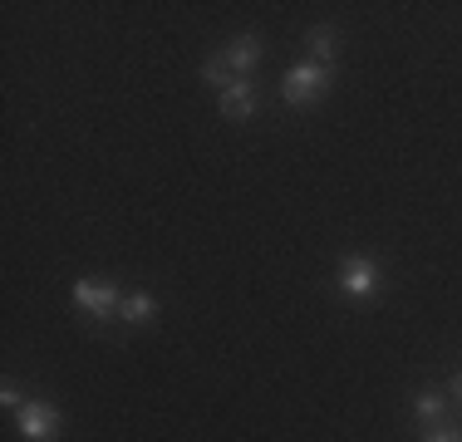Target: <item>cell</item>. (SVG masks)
<instances>
[{"label":"cell","instance_id":"9","mask_svg":"<svg viewBox=\"0 0 462 442\" xmlns=\"http://www.w3.org/2000/svg\"><path fill=\"white\" fill-rule=\"evenodd\" d=\"M413 413H418V423H443V413H448L443 393H418L413 398Z\"/></svg>","mask_w":462,"mask_h":442},{"label":"cell","instance_id":"3","mask_svg":"<svg viewBox=\"0 0 462 442\" xmlns=\"http://www.w3.org/2000/svg\"><path fill=\"white\" fill-rule=\"evenodd\" d=\"M15 418H20V433H25L30 442H54L60 428H64V413L54 403H40V398H30Z\"/></svg>","mask_w":462,"mask_h":442},{"label":"cell","instance_id":"4","mask_svg":"<svg viewBox=\"0 0 462 442\" xmlns=\"http://www.w3.org/2000/svg\"><path fill=\"white\" fill-rule=\"evenodd\" d=\"M74 305L94 319H108V309H118V285L98 281V275H84V281L74 285Z\"/></svg>","mask_w":462,"mask_h":442},{"label":"cell","instance_id":"2","mask_svg":"<svg viewBox=\"0 0 462 442\" xmlns=\"http://www.w3.org/2000/svg\"><path fill=\"white\" fill-rule=\"evenodd\" d=\"M335 285L345 300H374V295L383 290V271L374 256H345L335 271Z\"/></svg>","mask_w":462,"mask_h":442},{"label":"cell","instance_id":"7","mask_svg":"<svg viewBox=\"0 0 462 442\" xmlns=\"http://www.w3.org/2000/svg\"><path fill=\"white\" fill-rule=\"evenodd\" d=\"M310 60H315V64H335V60H339V35H335V25H315V30H310Z\"/></svg>","mask_w":462,"mask_h":442},{"label":"cell","instance_id":"10","mask_svg":"<svg viewBox=\"0 0 462 442\" xmlns=\"http://www.w3.org/2000/svg\"><path fill=\"white\" fill-rule=\"evenodd\" d=\"M202 79H207V84H212V88H226L231 79H236V74H231V69H226V60H222V50H217V54H212V60H202Z\"/></svg>","mask_w":462,"mask_h":442},{"label":"cell","instance_id":"13","mask_svg":"<svg viewBox=\"0 0 462 442\" xmlns=\"http://www.w3.org/2000/svg\"><path fill=\"white\" fill-rule=\"evenodd\" d=\"M453 398H457V403H462V373H457V379H453Z\"/></svg>","mask_w":462,"mask_h":442},{"label":"cell","instance_id":"12","mask_svg":"<svg viewBox=\"0 0 462 442\" xmlns=\"http://www.w3.org/2000/svg\"><path fill=\"white\" fill-rule=\"evenodd\" d=\"M0 403H5V408H15V413H20V408H25V398H20L15 383H5V389H0Z\"/></svg>","mask_w":462,"mask_h":442},{"label":"cell","instance_id":"6","mask_svg":"<svg viewBox=\"0 0 462 442\" xmlns=\"http://www.w3.org/2000/svg\"><path fill=\"white\" fill-rule=\"evenodd\" d=\"M217 108H222L231 124H246V118L256 114V84H251V79H231L222 94H217Z\"/></svg>","mask_w":462,"mask_h":442},{"label":"cell","instance_id":"11","mask_svg":"<svg viewBox=\"0 0 462 442\" xmlns=\"http://www.w3.org/2000/svg\"><path fill=\"white\" fill-rule=\"evenodd\" d=\"M423 442H462V428H448V423H433L423 433Z\"/></svg>","mask_w":462,"mask_h":442},{"label":"cell","instance_id":"5","mask_svg":"<svg viewBox=\"0 0 462 442\" xmlns=\"http://www.w3.org/2000/svg\"><path fill=\"white\" fill-rule=\"evenodd\" d=\"M222 60H226V69L236 74V79H251V69L266 60V40L261 35H236L231 44H222Z\"/></svg>","mask_w":462,"mask_h":442},{"label":"cell","instance_id":"1","mask_svg":"<svg viewBox=\"0 0 462 442\" xmlns=\"http://www.w3.org/2000/svg\"><path fill=\"white\" fill-rule=\"evenodd\" d=\"M329 84H335V64L305 60V64H295V69L285 74L281 98H285L291 108H310V104H320V98L329 94Z\"/></svg>","mask_w":462,"mask_h":442},{"label":"cell","instance_id":"8","mask_svg":"<svg viewBox=\"0 0 462 442\" xmlns=\"http://www.w3.org/2000/svg\"><path fill=\"white\" fill-rule=\"evenodd\" d=\"M118 315H124V325H148V319L158 315V300H152V295H124V300H118Z\"/></svg>","mask_w":462,"mask_h":442}]
</instances>
